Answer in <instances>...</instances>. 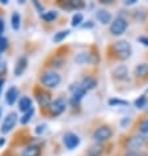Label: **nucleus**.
<instances>
[{"label":"nucleus","instance_id":"obj_34","mask_svg":"<svg viewBox=\"0 0 148 156\" xmlns=\"http://www.w3.org/2000/svg\"><path fill=\"white\" fill-rule=\"evenodd\" d=\"M4 68H5V66H4L3 63H0V75L3 73V71H4Z\"/></svg>","mask_w":148,"mask_h":156},{"label":"nucleus","instance_id":"obj_13","mask_svg":"<svg viewBox=\"0 0 148 156\" xmlns=\"http://www.w3.org/2000/svg\"><path fill=\"white\" fill-rule=\"evenodd\" d=\"M96 17H97V20L100 21L101 24L106 25L111 21V13L106 9H100L97 11V13H96Z\"/></svg>","mask_w":148,"mask_h":156},{"label":"nucleus","instance_id":"obj_33","mask_svg":"<svg viewBox=\"0 0 148 156\" xmlns=\"http://www.w3.org/2000/svg\"><path fill=\"white\" fill-rule=\"evenodd\" d=\"M123 156H140V155H139L138 152H130V151H127Z\"/></svg>","mask_w":148,"mask_h":156},{"label":"nucleus","instance_id":"obj_15","mask_svg":"<svg viewBox=\"0 0 148 156\" xmlns=\"http://www.w3.org/2000/svg\"><path fill=\"white\" fill-rule=\"evenodd\" d=\"M26 64H28V59H26V57H21L19 60H17L16 67H15V73H16L17 76H20L21 73L25 71V68H26Z\"/></svg>","mask_w":148,"mask_h":156},{"label":"nucleus","instance_id":"obj_16","mask_svg":"<svg viewBox=\"0 0 148 156\" xmlns=\"http://www.w3.org/2000/svg\"><path fill=\"white\" fill-rule=\"evenodd\" d=\"M80 84L83 85V88H84V89L90 90V89L96 88V85H97V81H96V79H94V77H92V76H85L84 79L81 80Z\"/></svg>","mask_w":148,"mask_h":156},{"label":"nucleus","instance_id":"obj_22","mask_svg":"<svg viewBox=\"0 0 148 156\" xmlns=\"http://www.w3.org/2000/svg\"><path fill=\"white\" fill-rule=\"evenodd\" d=\"M20 21H21V19H20V15H19V12H13L12 13V17H11V24H12V28L13 29H19L20 28Z\"/></svg>","mask_w":148,"mask_h":156},{"label":"nucleus","instance_id":"obj_12","mask_svg":"<svg viewBox=\"0 0 148 156\" xmlns=\"http://www.w3.org/2000/svg\"><path fill=\"white\" fill-rule=\"evenodd\" d=\"M17 96H19V89L16 87H11L5 93V101L8 105H13L15 101L17 100Z\"/></svg>","mask_w":148,"mask_h":156},{"label":"nucleus","instance_id":"obj_2","mask_svg":"<svg viewBox=\"0 0 148 156\" xmlns=\"http://www.w3.org/2000/svg\"><path fill=\"white\" fill-rule=\"evenodd\" d=\"M60 80H62V77L55 71H46L40 77L41 84L43 87H46V88H56L60 84Z\"/></svg>","mask_w":148,"mask_h":156},{"label":"nucleus","instance_id":"obj_37","mask_svg":"<svg viewBox=\"0 0 148 156\" xmlns=\"http://www.w3.org/2000/svg\"><path fill=\"white\" fill-rule=\"evenodd\" d=\"M136 0H129V2H126V4H135Z\"/></svg>","mask_w":148,"mask_h":156},{"label":"nucleus","instance_id":"obj_10","mask_svg":"<svg viewBox=\"0 0 148 156\" xmlns=\"http://www.w3.org/2000/svg\"><path fill=\"white\" fill-rule=\"evenodd\" d=\"M36 98L38 104L41 106H49L51 102V96L49 92H45V90H36Z\"/></svg>","mask_w":148,"mask_h":156},{"label":"nucleus","instance_id":"obj_11","mask_svg":"<svg viewBox=\"0 0 148 156\" xmlns=\"http://www.w3.org/2000/svg\"><path fill=\"white\" fill-rule=\"evenodd\" d=\"M113 77H114L115 80H125L126 77L129 75V71H127V67L123 66V64H121V66L115 67L114 70H113Z\"/></svg>","mask_w":148,"mask_h":156},{"label":"nucleus","instance_id":"obj_29","mask_svg":"<svg viewBox=\"0 0 148 156\" xmlns=\"http://www.w3.org/2000/svg\"><path fill=\"white\" fill-rule=\"evenodd\" d=\"M109 104L113 106V105H122V106H126L129 105V102L126 101V100H119V98H111L109 100Z\"/></svg>","mask_w":148,"mask_h":156},{"label":"nucleus","instance_id":"obj_31","mask_svg":"<svg viewBox=\"0 0 148 156\" xmlns=\"http://www.w3.org/2000/svg\"><path fill=\"white\" fill-rule=\"evenodd\" d=\"M4 28H5V24H4V20L0 19V36H2V33L4 32Z\"/></svg>","mask_w":148,"mask_h":156},{"label":"nucleus","instance_id":"obj_40","mask_svg":"<svg viewBox=\"0 0 148 156\" xmlns=\"http://www.w3.org/2000/svg\"><path fill=\"white\" fill-rule=\"evenodd\" d=\"M88 156H90V155H88Z\"/></svg>","mask_w":148,"mask_h":156},{"label":"nucleus","instance_id":"obj_1","mask_svg":"<svg viewBox=\"0 0 148 156\" xmlns=\"http://www.w3.org/2000/svg\"><path fill=\"white\" fill-rule=\"evenodd\" d=\"M146 144H148V134L139 133L138 135L130 136L126 142V148L130 152H138V150L143 148Z\"/></svg>","mask_w":148,"mask_h":156},{"label":"nucleus","instance_id":"obj_20","mask_svg":"<svg viewBox=\"0 0 148 156\" xmlns=\"http://www.w3.org/2000/svg\"><path fill=\"white\" fill-rule=\"evenodd\" d=\"M147 101H148V98H147V96L146 94H142L139 98H136L135 100V102H134V105L138 108V109H144L146 108V104H147Z\"/></svg>","mask_w":148,"mask_h":156},{"label":"nucleus","instance_id":"obj_25","mask_svg":"<svg viewBox=\"0 0 148 156\" xmlns=\"http://www.w3.org/2000/svg\"><path fill=\"white\" fill-rule=\"evenodd\" d=\"M33 114H34V109H30L29 112H26V113H24V115L21 117V119H20V122L23 125H26L30 121V118L33 117Z\"/></svg>","mask_w":148,"mask_h":156},{"label":"nucleus","instance_id":"obj_4","mask_svg":"<svg viewBox=\"0 0 148 156\" xmlns=\"http://www.w3.org/2000/svg\"><path fill=\"white\" fill-rule=\"evenodd\" d=\"M113 136V130L106 126V125H102V126H98L97 129L93 131V139L98 143L102 142H107L110 138Z\"/></svg>","mask_w":148,"mask_h":156},{"label":"nucleus","instance_id":"obj_21","mask_svg":"<svg viewBox=\"0 0 148 156\" xmlns=\"http://www.w3.org/2000/svg\"><path fill=\"white\" fill-rule=\"evenodd\" d=\"M102 151H104V148H102L101 144H94V146H90L88 152L90 156H100L102 154Z\"/></svg>","mask_w":148,"mask_h":156},{"label":"nucleus","instance_id":"obj_3","mask_svg":"<svg viewBox=\"0 0 148 156\" xmlns=\"http://www.w3.org/2000/svg\"><path fill=\"white\" fill-rule=\"evenodd\" d=\"M113 50L115 51L117 57L119 59L125 60L130 58L131 55V45L127 42V41H117L113 43Z\"/></svg>","mask_w":148,"mask_h":156},{"label":"nucleus","instance_id":"obj_18","mask_svg":"<svg viewBox=\"0 0 148 156\" xmlns=\"http://www.w3.org/2000/svg\"><path fill=\"white\" fill-rule=\"evenodd\" d=\"M41 148L38 146H29L23 151V156H40Z\"/></svg>","mask_w":148,"mask_h":156},{"label":"nucleus","instance_id":"obj_23","mask_svg":"<svg viewBox=\"0 0 148 156\" xmlns=\"http://www.w3.org/2000/svg\"><path fill=\"white\" fill-rule=\"evenodd\" d=\"M56 17H58V12L56 11H49L46 12L45 15H42V19L46 21V23H51V21H54Z\"/></svg>","mask_w":148,"mask_h":156},{"label":"nucleus","instance_id":"obj_6","mask_svg":"<svg viewBox=\"0 0 148 156\" xmlns=\"http://www.w3.org/2000/svg\"><path fill=\"white\" fill-rule=\"evenodd\" d=\"M127 27H129L127 20L123 19V17H117V19L110 24L109 30H110V33L113 36H121V34H123L126 32Z\"/></svg>","mask_w":148,"mask_h":156},{"label":"nucleus","instance_id":"obj_28","mask_svg":"<svg viewBox=\"0 0 148 156\" xmlns=\"http://www.w3.org/2000/svg\"><path fill=\"white\" fill-rule=\"evenodd\" d=\"M83 15L81 13H76V15H73V17H72V23H71V25L72 27H79V25L83 23Z\"/></svg>","mask_w":148,"mask_h":156},{"label":"nucleus","instance_id":"obj_30","mask_svg":"<svg viewBox=\"0 0 148 156\" xmlns=\"http://www.w3.org/2000/svg\"><path fill=\"white\" fill-rule=\"evenodd\" d=\"M7 47H8V40L5 37L0 36V53L4 50H7Z\"/></svg>","mask_w":148,"mask_h":156},{"label":"nucleus","instance_id":"obj_8","mask_svg":"<svg viewBox=\"0 0 148 156\" xmlns=\"http://www.w3.org/2000/svg\"><path fill=\"white\" fill-rule=\"evenodd\" d=\"M16 121H17V114L16 113H9L5 118L3 121V125H2V129H0V131L3 134H7L9 133L12 129L15 127L16 125Z\"/></svg>","mask_w":148,"mask_h":156},{"label":"nucleus","instance_id":"obj_36","mask_svg":"<svg viewBox=\"0 0 148 156\" xmlns=\"http://www.w3.org/2000/svg\"><path fill=\"white\" fill-rule=\"evenodd\" d=\"M43 127H45V126H42V125H41V126H38V129H37V133H41L42 130H43Z\"/></svg>","mask_w":148,"mask_h":156},{"label":"nucleus","instance_id":"obj_19","mask_svg":"<svg viewBox=\"0 0 148 156\" xmlns=\"http://www.w3.org/2000/svg\"><path fill=\"white\" fill-rule=\"evenodd\" d=\"M69 34V30L68 29H66V30H60V32H58V33H55V36H54V38H53V41L54 42H62L64 38H66L67 36Z\"/></svg>","mask_w":148,"mask_h":156},{"label":"nucleus","instance_id":"obj_39","mask_svg":"<svg viewBox=\"0 0 148 156\" xmlns=\"http://www.w3.org/2000/svg\"><path fill=\"white\" fill-rule=\"evenodd\" d=\"M0 144H4V139H0Z\"/></svg>","mask_w":148,"mask_h":156},{"label":"nucleus","instance_id":"obj_9","mask_svg":"<svg viewBox=\"0 0 148 156\" xmlns=\"http://www.w3.org/2000/svg\"><path fill=\"white\" fill-rule=\"evenodd\" d=\"M63 143L68 150H73L80 144V138L73 133H67L66 135L63 136Z\"/></svg>","mask_w":148,"mask_h":156},{"label":"nucleus","instance_id":"obj_32","mask_svg":"<svg viewBox=\"0 0 148 156\" xmlns=\"http://www.w3.org/2000/svg\"><path fill=\"white\" fill-rule=\"evenodd\" d=\"M139 41H140L143 45L148 46V37H140V38H139Z\"/></svg>","mask_w":148,"mask_h":156},{"label":"nucleus","instance_id":"obj_27","mask_svg":"<svg viewBox=\"0 0 148 156\" xmlns=\"http://www.w3.org/2000/svg\"><path fill=\"white\" fill-rule=\"evenodd\" d=\"M138 127H139V133H142V134H148V118L140 121Z\"/></svg>","mask_w":148,"mask_h":156},{"label":"nucleus","instance_id":"obj_17","mask_svg":"<svg viewBox=\"0 0 148 156\" xmlns=\"http://www.w3.org/2000/svg\"><path fill=\"white\" fill-rule=\"evenodd\" d=\"M134 73L136 77H146L148 76V64L147 63H142L138 64L134 70Z\"/></svg>","mask_w":148,"mask_h":156},{"label":"nucleus","instance_id":"obj_35","mask_svg":"<svg viewBox=\"0 0 148 156\" xmlns=\"http://www.w3.org/2000/svg\"><path fill=\"white\" fill-rule=\"evenodd\" d=\"M3 85H4V79H0V93H2V89H3Z\"/></svg>","mask_w":148,"mask_h":156},{"label":"nucleus","instance_id":"obj_7","mask_svg":"<svg viewBox=\"0 0 148 156\" xmlns=\"http://www.w3.org/2000/svg\"><path fill=\"white\" fill-rule=\"evenodd\" d=\"M71 89H72L71 104H72V105H79L80 101H81V98L85 96V93L88 92V90L83 88L81 84H73V87H72Z\"/></svg>","mask_w":148,"mask_h":156},{"label":"nucleus","instance_id":"obj_5","mask_svg":"<svg viewBox=\"0 0 148 156\" xmlns=\"http://www.w3.org/2000/svg\"><path fill=\"white\" fill-rule=\"evenodd\" d=\"M66 106H67L66 98L59 97V98H56L55 101H53L49 106H47V110H49V114L50 115L56 117V115H60L64 110H66Z\"/></svg>","mask_w":148,"mask_h":156},{"label":"nucleus","instance_id":"obj_38","mask_svg":"<svg viewBox=\"0 0 148 156\" xmlns=\"http://www.w3.org/2000/svg\"><path fill=\"white\" fill-rule=\"evenodd\" d=\"M144 110H146L147 113H148V101H147V104H146V108H144Z\"/></svg>","mask_w":148,"mask_h":156},{"label":"nucleus","instance_id":"obj_24","mask_svg":"<svg viewBox=\"0 0 148 156\" xmlns=\"http://www.w3.org/2000/svg\"><path fill=\"white\" fill-rule=\"evenodd\" d=\"M76 62L77 63H89L92 62V59H90V54L88 53H81L76 57Z\"/></svg>","mask_w":148,"mask_h":156},{"label":"nucleus","instance_id":"obj_26","mask_svg":"<svg viewBox=\"0 0 148 156\" xmlns=\"http://www.w3.org/2000/svg\"><path fill=\"white\" fill-rule=\"evenodd\" d=\"M67 8L80 9V8H84V3L83 2H75V0H69V2H67Z\"/></svg>","mask_w":148,"mask_h":156},{"label":"nucleus","instance_id":"obj_14","mask_svg":"<svg viewBox=\"0 0 148 156\" xmlns=\"http://www.w3.org/2000/svg\"><path fill=\"white\" fill-rule=\"evenodd\" d=\"M19 109L21 112H24V113H26V112H29L30 109H33L32 108V100H30L28 96L21 97L20 101H19Z\"/></svg>","mask_w":148,"mask_h":156}]
</instances>
